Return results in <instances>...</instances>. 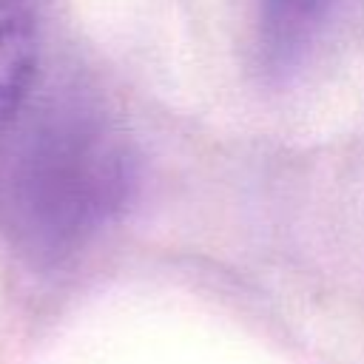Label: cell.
Here are the masks:
<instances>
[{
    "label": "cell",
    "instance_id": "1",
    "mask_svg": "<svg viewBox=\"0 0 364 364\" xmlns=\"http://www.w3.org/2000/svg\"><path fill=\"white\" fill-rule=\"evenodd\" d=\"M0 159V230L31 262L85 247L125 208L136 182L119 128L85 102H54L20 119Z\"/></svg>",
    "mask_w": 364,
    "mask_h": 364
},
{
    "label": "cell",
    "instance_id": "2",
    "mask_svg": "<svg viewBox=\"0 0 364 364\" xmlns=\"http://www.w3.org/2000/svg\"><path fill=\"white\" fill-rule=\"evenodd\" d=\"M40 71V26L31 0H0V136L23 119Z\"/></svg>",
    "mask_w": 364,
    "mask_h": 364
},
{
    "label": "cell",
    "instance_id": "3",
    "mask_svg": "<svg viewBox=\"0 0 364 364\" xmlns=\"http://www.w3.org/2000/svg\"><path fill=\"white\" fill-rule=\"evenodd\" d=\"M341 0H256V48L264 71L287 74L321 37Z\"/></svg>",
    "mask_w": 364,
    "mask_h": 364
}]
</instances>
